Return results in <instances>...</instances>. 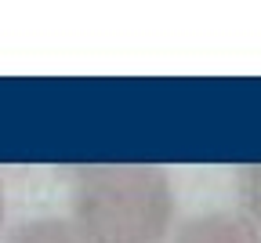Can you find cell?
<instances>
[{
	"label": "cell",
	"instance_id": "7a4b0ae2",
	"mask_svg": "<svg viewBox=\"0 0 261 243\" xmlns=\"http://www.w3.org/2000/svg\"><path fill=\"white\" fill-rule=\"evenodd\" d=\"M171 243H261V229L240 211H207L181 222L171 232Z\"/></svg>",
	"mask_w": 261,
	"mask_h": 243
},
{
	"label": "cell",
	"instance_id": "6da1fadb",
	"mask_svg": "<svg viewBox=\"0 0 261 243\" xmlns=\"http://www.w3.org/2000/svg\"><path fill=\"white\" fill-rule=\"evenodd\" d=\"M178 192L163 167L94 163L69 182V222L87 243H167Z\"/></svg>",
	"mask_w": 261,
	"mask_h": 243
},
{
	"label": "cell",
	"instance_id": "5b68a950",
	"mask_svg": "<svg viewBox=\"0 0 261 243\" xmlns=\"http://www.w3.org/2000/svg\"><path fill=\"white\" fill-rule=\"evenodd\" d=\"M4 218H8V200H4V182H0V232H4Z\"/></svg>",
	"mask_w": 261,
	"mask_h": 243
},
{
	"label": "cell",
	"instance_id": "277c9868",
	"mask_svg": "<svg viewBox=\"0 0 261 243\" xmlns=\"http://www.w3.org/2000/svg\"><path fill=\"white\" fill-rule=\"evenodd\" d=\"M236 200H240L236 211L261 229V163L240 167V175H236Z\"/></svg>",
	"mask_w": 261,
	"mask_h": 243
},
{
	"label": "cell",
	"instance_id": "3957f363",
	"mask_svg": "<svg viewBox=\"0 0 261 243\" xmlns=\"http://www.w3.org/2000/svg\"><path fill=\"white\" fill-rule=\"evenodd\" d=\"M0 243H87L76 225L69 218H55V214H44V218H25L18 222L15 229H8V236Z\"/></svg>",
	"mask_w": 261,
	"mask_h": 243
}]
</instances>
